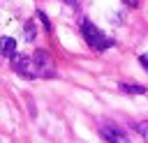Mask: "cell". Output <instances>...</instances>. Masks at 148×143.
<instances>
[{"instance_id": "5b68a950", "label": "cell", "mask_w": 148, "mask_h": 143, "mask_svg": "<svg viewBox=\"0 0 148 143\" xmlns=\"http://www.w3.org/2000/svg\"><path fill=\"white\" fill-rule=\"evenodd\" d=\"M0 55L14 58V55H16V39H12V37H0Z\"/></svg>"}, {"instance_id": "7a4b0ae2", "label": "cell", "mask_w": 148, "mask_h": 143, "mask_svg": "<svg viewBox=\"0 0 148 143\" xmlns=\"http://www.w3.org/2000/svg\"><path fill=\"white\" fill-rule=\"evenodd\" d=\"M32 65H35V74L39 78H56V65L51 60V55L44 51V48H37L32 53Z\"/></svg>"}, {"instance_id": "3957f363", "label": "cell", "mask_w": 148, "mask_h": 143, "mask_svg": "<svg viewBox=\"0 0 148 143\" xmlns=\"http://www.w3.org/2000/svg\"><path fill=\"white\" fill-rule=\"evenodd\" d=\"M12 69H14L18 76H23V78H37L32 58H28V55H14V58H12Z\"/></svg>"}, {"instance_id": "52a82bcc", "label": "cell", "mask_w": 148, "mask_h": 143, "mask_svg": "<svg viewBox=\"0 0 148 143\" xmlns=\"http://www.w3.org/2000/svg\"><path fill=\"white\" fill-rule=\"evenodd\" d=\"M134 129H136V131L143 136V141L148 143V122H146V120H143V122H134Z\"/></svg>"}, {"instance_id": "8fae6325", "label": "cell", "mask_w": 148, "mask_h": 143, "mask_svg": "<svg viewBox=\"0 0 148 143\" xmlns=\"http://www.w3.org/2000/svg\"><path fill=\"white\" fill-rule=\"evenodd\" d=\"M139 2L141 0H123V5H127V7H139Z\"/></svg>"}, {"instance_id": "277c9868", "label": "cell", "mask_w": 148, "mask_h": 143, "mask_svg": "<svg viewBox=\"0 0 148 143\" xmlns=\"http://www.w3.org/2000/svg\"><path fill=\"white\" fill-rule=\"evenodd\" d=\"M99 134H102V138H104L106 143H132L130 134L123 131V129L116 127V125H102V127H99Z\"/></svg>"}, {"instance_id": "9c48e42d", "label": "cell", "mask_w": 148, "mask_h": 143, "mask_svg": "<svg viewBox=\"0 0 148 143\" xmlns=\"http://www.w3.org/2000/svg\"><path fill=\"white\" fill-rule=\"evenodd\" d=\"M37 18L42 21V25H44V30H46V32H51V21H49V16H46L44 12H37Z\"/></svg>"}, {"instance_id": "30bf717a", "label": "cell", "mask_w": 148, "mask_h": 143, "mask_svg": "<svg viewBox=\"0 0 148 143\" xmlns=\"http://www.w3.org/2000/svg\"><path fill=\"white\" fill-rule=\"evenodd\" d=\"M139 62H141V67L148 72V55H141V58H139Z\"/></svg>"}, {"instance_id": "6da1fadb", "label": "cell", "mask_w": 148, "mask_h": 143, "mask_svg": "<svg viewBox=\"0 0 148 143\" xmlns=\"http://www.w3.org/2000/svg\"><path fill=\"white\" fill-rule=\"evenodd\" d=\"M81 35H83L86 44H88L90 48H95V51H106V48L113 46V39H109V37H106L92 21H88V18H83V23H81Z\"/></svg>"}, {"instance_id": "8992f818", "label": "cell", "mask_w": 148, "mask_h": 143, "mask_svg": "<svg viewBox=\"0 0 148 143\" xmlns=\"http://www.w3.org/2000/svg\"><path fill=\"white\" fill-rule=\"evenodd\" d=\"M120 90L125 95H146L148 92L143 85H136V83H120Z\"/></svg>"}, {"instance_id": "ba28073f", "label": "cell", "mask_w": 148, "mask_h": 143, "mask_svg": "<svg viewBox=\"0 0 148 143\" xmlns=\"http://www.w3.org/2000/svg\"><path fill=\"white\" fill-rule=\"evenodd\" d=\"M25 39H28V42H35V23H32V21L25 23Z\"/></svg>"}]
</instances>
